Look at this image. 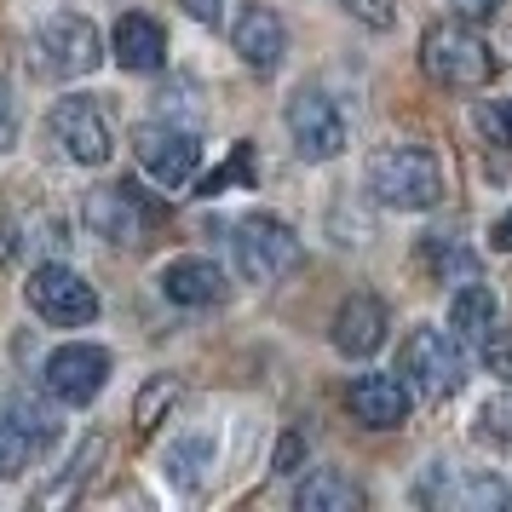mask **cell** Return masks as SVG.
<instances>
[{
  "instance_id": "obj_1",
  "label": "cell",
  "mask_w": 512,
  "mask_h": 512,
  "mask_svg": "<svg viewBox=\"0 0 512 512\" xmlns=\"http://www.w3.org/2000/svg\"><path fill=\"white\" fill-rule=\"evenodd\" d=\"M369 196L386 208L403 213H426L443 202V167L432 150L420 144H386L369 156Z\"/></svg>"
},
{
  "instance_id": "obj_2",
  "label": "cell",
  "mask_w": 512,
  "mask_h": 512,
  "mask_svg": "<svg viewBox=\"0 0 512 512\" xmlns=\"http://www.w3.org/2000/svg\"><path fill=\"white\" fill-rule=\"evenodd\" d=\"M420 70L438 81L443 93H472L495 75V52L466 24H432L420 41Z\"/></svg>"
},
{
  "instance_id": "obj_3",
  "label": "cell",
  "mask_w": 512,
  "mask_h": 512,
  "mask_svg": "<svg viewBox=\"0 0 512 512\" xmlns=\"http://www.w3.org/2000/svg\"><path fill=\"white\" fill-rule=\"evenodd\" d=\"M397 369L409 374V386H415L420 397H432V403L455 397V392H461V380H466L461 346H455L443 328H415V334L403 340V357H397Z\"/></svg>"
},
{
  "instance_id": "obj_4",
  "label": "cell",
  "mask_w": 512,
  "mask_h": 512,
  "mask_svg": "<svg viewBox=\"0 0 512 512\" xmlns=\"http://www.w3.org/2000/svg\"><path fill=\"white\" fill-rule=\"evenodd\" d=\"M133 156L144 162V173L167 190H185L202 167V144H196V127H179V121H144L133 133Z\"/></svg>"
},
{
  "instance_id": "obj_5",
  "label": "cell",
  "mask_w": 512,
  "mask_h": 512,
  "mask_svg": "<svg viewBox=\"0 0 512 512\" xmlns=\"http://www.w3.org/2000/svg\"><path fill=\"white\" fill-rule=\"evenodd\" d=\"M300 265V236L271 213H254L236 225V271L248 282H277Z\"/></svg>"
},
{
  "instance_id": "obj_6",
  "label": "cell",
  "mask_w": 512,
  "mask_h": 512,
  "mask_svg": "<svg viewBox=\"0 0 512 512\" xmlns=\"http://www.w3.org/2000/svg\"><path fill=\"white\" fill-rule=\"evenodd\" d=\"M35 64L47 75H64V81H75V75H93L98 64H104V47H98V29L81 18V12H58V18H47L41 24V35H35Z\"/></svg>"
},
{
  "instance_id": "obj_7",
  "label": "cell",
  "mask_w": 512,
  "mask_h": 512,
  "mask_svg": "<svg viewBox=\"0 0 512 512\" xmlns=\"http://www.w3.org/2000/svg\"><path fill=\"white\" fill-rule=\"evenodd\" d=\"M288 133H294V150L305 162H334L346 150V121L334 110V98L317 93V87L288 98Z\"/></svg>"
},
{
  "instance_id": "obj_8",
  "label": "cell",
  "mask_w": 512,
  "mask_h": 512,
  "mask_svg": "<svg viewBox=\"0 0 512 512\" xmlns=\"http://www.w3.org/2000/svg\"><path fill=\"white\" fill-rule=\"evenodd\" d=\"M156 219H162V208L139 185H98L87 196V225L110 242H144Z\"/></svg>"
},
{
  "instance_id": "obj_9",
  "label": "cell",
  "mask_w": 512,
  "mask_h": 512,
  "mask_svg": "<svg viewBox=\"0 0 512 512\" xmlns=\"http://www.w3.org/2000/svg\"><path fill=\"white\" fill-rule=\"evenodd\" d=\"M29 305L58 328H81L98 317V294L87 277H75L70 265H41L35 277H29Z\"/></svg>"
},
{
  "instance_id": "obj_10",
  "label": "cell",
  "mask_w": 512,
  "mask_h": 512,
  "mask_svg": "<svg viewBox=\"0 0 512 512\" xmlns=\"http://www.w3.org/2000/svg\"><path fill=\"white\" fill-rule=\"evenodd\" d=\"M104 380H110V351H98V346H58L47 357V392L58 403L87 409L104 392Z\"/></svg>"
},
{
  "instance_id": "obj_11",
  "label": "cell",
  "mask_w": 512,
  "mask_h": 512,
  "mask_svg": "<svg viewBox=\"0 0 512 512\" xmlns=\"http://www.w3.org/2000/svg\"><path fill=\"white\" fill-rule=\"evenodd\" d=\"M52 139L64 144V156L81 162V167H104V162H110V150H116L110 121L98 116L87 98H64V104L52 110Z\"/></svg>"
},
{
  "instance_id": "obj_12",
  "label": "cell",
  "mask_w": 512,
  "mask_h": 512,
  "mask_svg": "<svg viewBox=\"0 0 512 512\" xmlns=\"http://www.w3.org/2000/svg\"><path fill=\"white\" fill-rule=\"evenodd\" d=\"M420 501H426V507H461V512H501V507H512V489L501 484L495 472L455 478V466H438V472L420 484Z\"/></svg>"
},
{
  "instance_id": "obj_13",
  "label": "cell",
  "mask_w": 512,
  "mask_h": 512,
  "mask_svg": "<svg viewBox=\"0 0 512 512\" xmlns=\"http://www.w3.org/2000/svg\"><path fill=\"white\" fill-rule=\"evenodd\" d=\"M346 409L357 415V426H374V432H392L409 415V386L397 374H357L346 386Z\"/></svg>"
},
{
  "instance_id": "obj_14",
  "label": "cell",
  "mask_w": 512,
  "mask_h": 512,
  "mask_svg": "<svg viewBox=\"0 0 512 512\" xmlns=\"http://www.w3.org/2000/svg\"><path fill=\"white\" fill-rule=\"evenodd\" d=\"M231 41L254 70H277L282 52H288V29H282V18L271 12V6L248 0V6L236 12V24H231Z\"/></svg>"
},
{
  "instance_id": "obj_15",
  "label": "cell",
  "mask_w": 512,
  "mask_h": 512,
  "mask_svg": "<svg viewBox=\"0 0 512 512\" xmlns=\"http://www.w3.org/2000/svg\"><path fill=\"white\" fill-rule=\"evenodd\" d=\"M380 340H386V300L380 294H351L334 317V346L346 357H369V351H380Z\"/></svg>"
},
{
  "instance_id": "obj_16",
  "label": "cell",
  "mask_w": 512,
  "mask_h": 512,
  "mask_svg": "<svg viewBox=\"0 0 512 512\" xmlns=\"http://www.w3.org/2000/svg\"><path fill=\"white\" fill-rule=\"evenodd\" d=\"M116 58H121V70H133V75L162 70V64H167L162 24H156V18H144V12H121V18H116Z\"/></svg>"
},
{
  "instance_id": "obj_17",
  "label": "cell",
  "mask_w": 512,
  "mask_h": 512,
  "mask_svg": "<svg viewBox=\"0 0 512 512\" xmlns=\"http://www.w3.org/2000/svg\"><path fill=\"white\" fill-rule=\"evenodd\" d=\"M162 294L173 305H213L225 294V271L213 259H173L162 271Z\"/></svg>"
},
{
  "instance_id": "obj_18",
  "label": "cell",
  "mask_w": 512,
  "mask_h": 512,
  "mask_svg": "<svg viewBox=\"0 0 512 512\" xmlns=\"http://www.w3.org/2000/svg\"><path fill=\"white\" fill-rule=\"evenodd\" d=\"M294 507L300 512H357L363 507V484H351L346 472H317L294 489Z\"/></svg>"
},
{
  "instance_id": "obj_19",
  "label": "cell",
  "mask_w": 512,
  "mask_h": 512,
  "mask_svg": "<svg viewBox=\"0 0 512 512\" xmlns=\"http://www.w3.org/2000/svg\"><path fill=\"white\" fill-rule=\"evenodd\" d=\"M449 323H455V340H472V346H484L489 334H495V294L489 288H461L455 305H449Z\"/></svg>"
},
{
  "instance_id": "obj_20",
  "label": "cell",
  "mask_w": 512,
  "mask_h": 512,
  "mask_svg": "<svg viewBox=\"0 0 512 512\" xmlns=\"http://www.w3.org/2000/svg\"><path fill=\"white\" fill-rule=\"evenodd\" d=\"M29 432L18 426V415L12 409H0V478H18L24 472V461H29Z\"/></svg>"
},
{
  "instance_id": "obj_21",
  "label": "cell",
  "mask_w": 512,
  "mask_h": 512,
  "mask_svg": "<svg viewBox=\"0 0 512 512\" xmlns=\"http://www.w3.org/2000/svg\"><path fill=\"white\" fill-rule=\"evenodd\" d=\"M167 403H179V374H156V380H150V386L139 392V409H133V420H139L144 432H150V426L162 420Z\"/></svg>"
},
{
  "instance_id": "obj_22",
  "label": "cell",
  "mask_w": 512,
  "mask_h": 512,
  "mask_svg": "<svg viewBox=\"0 0 512 512\" xmlns=\"http://www.w3.org/2000/svg\"><path fill=\"white\" fill-rule=\"evenodd\" d=\"M478 438L512 449V392H501V397H489L484 403V415H478Z\"/></svg>"
},
{
  "instance_id": "obj_23",
  "label": "cell",
  "mask_w": 512,
  "mask_h": 512,
  "mask_svg": "<svg viewBox=\"0 0 512 512\" xmlns=\"http://www.w3.org/2000/svg\"><path fill=\"white\" fill-rule=\"evenodd\" d=\"M6 409L18 415V426H24V432H29V443H41V449H47V443H52V432H58V426H52V415H47V409H35L29 397H12Z\"/></svg>"
},
{
  "instance_id": "obj_24",
  "label": "cell",
  "mask_w": 512,
  "mask_h": 512,
  "mask_svg": "<svg viewBox=\"0 0 512 512\" xmlns=\"http://www.w3.org/2000/svg\"><path fill=\"white\" fill-rule=\"evenodd\" d=\"M248 167H254V144H236V162L219 167L213 179H202V196H219V190H231V185H248Z\"/></svg>"
},
{
  "instance_id": "obj_25",
  "label": "cell",
  "mask_w": 512,
  "mask_h": 512,
  "mask_svg": "<svg viewBox=\"0 0 512 512\" xmlns=\"http://www.w3.org/2000/svg\"><path fill=\"white\" fill-rule=\"evenodd\" d=\"M478 127H484L489 144H512V98H501V104H484V110H478Z\"/></svg>"
},
{
  "instance_id": "obj_26",
  "label": "cell",
  "mask_w": 512,
  "mask_h": 512,
  "mask_svg": "<svg viewBox=\"0 0 512 512\" xmlns=\"http://www.w3.org/2000/svg\"><path fill=\"white\" fill-rule=\"evenodd\" d=\"M426 259L438 265V277H455V271H461V277L472 282V271H478V265H472V259L461 254V248L449 254V242H443V236H432V242H426Z\"/></svg>"
},
{
  "instance_id": "obj_27",
  "label": "cell",
  "mask_w": 512,
  "mask_h": 512,
  "mask_svg": "<svg viewBox=\"0 0 512 512\" xmlns=\"http://www.w3.org/2000/svg\"><path fill=\"white\" fill-rule=\"evenodd\" d=\"M202 461H208V443H202V438L185 443V449H173V466H167V472H173V484H196V478H202Z\"/></svg>"
},
{
  "instance_id": "obj_28",
  "label": "cell",
  "mask_w": 512,
  "mask_h": 512,
  "mask_svg": "<svg viewBox=\"0 0 512 512\" xmlns=\"http://www.w3.org/2000/svg\"><path fill=\"white\" fill-rule=\"evenodd\" d=\"M351 18H363L369 29H392V0H340Z\"/></svg>"
},
{
  "instance_id": "obj_29",
  "label": "cell",
  "mask_w": 512,
  "mask_h": 512,
  "mask_svg": "<svg viewBox=\"0 0 512 512\" xmlns=\"http://www.w3.org/2000/svg\"><path fill=\"white\" fill-rule=\"evenodd\" d=\"M484 363H489V374L512 380V334H489L484 340Z\"/></svg>"
},
{
  "instance_id": "obj_30",
  "label": "cell",
  "mask_w": 512,
  "mask_h": 512,
  "mask_svg": "<svg viewBox=\"0 0 512 512\" xmlns=\"http://www.w3.org/2000/svg\"><path fill=\"white\" fill-rule=\"evenodd\" d=\"M300 461H305V438H300V432H282V443H277V461H271V472H294Z\"/></svg>"
},
{
  "instance_id": "obj_31",
  "label": "cell",
  "mask_w": 512,
  "mask_h": 512,
  "mask_svg": "<svg viewBox=\"0 0 512 512\" xmlns=\"http://www.w3.org/2000/svg\"><path fill=\"white\" fill-rule=\"evenodd\" d=\"M449 6H455V18H466V24H484L501 0H449Z\"/></svg>"
},
{
  "instance_id": "obj_32",
  "label": "cell",
  "mask_w": 512,
  "mask_h": 512,
  "mask_svg": "<svg viewBox=\"0 0 512 512\" xmlns=\"http://www.w3.org/2000/svg\"><path fill=\"white\" fill-rule=\"evenodd\" d=\"M179 6H185L196 24H213V18H219V0H179Z\"/></svg>"
},
{
  "instance_id": "obj_33",
  "label": "cell",
  "mask_w": 512,
  "mask_h": 512,
  "mask_svg": "<svg viewBox=\"0 0 512 512\" xmlns=\"http://www.w3.org/2000/svg\"><path fill=\"white\" fill-rule=\"evenodd\" d=\"M12 133H18V127H12V98H6V87H0V150L12 144Z\"/></svg>"
},
{
  "instance_id": "obj_34",
  "label": "cell",
  "mask_w": 512,
  "mask_h": 512,
  "mask_svg": "<svg viewBox=\"0 0 512 512\" xmlns=\"http://www.w3.org/2000/svg\"><path fill=\"white\" fill-rule=\"evenodd\" d=\"M489 242H495L501 254H512V213H507V219H495V231H489Z\"/></svg>"
},
{
  "instance_id": "obj_35",
  "label": "cell",
  "mask_w": 512,
  "mask_h": 512,
  "mask_svg": "<svg viewBox=\"0 0 512 512\" xmlns=\"http://www.w3.org/2000/svg\"><path fill=\"white\" fill-rule=\"evenodd\" d=\"M12 248H18V236H12V219L0 213V259H12Z\"/></svg>"
}]
</instances>
